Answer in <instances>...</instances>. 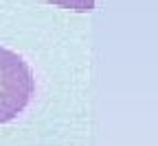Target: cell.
<instances>
[{
  "mask_svg": "<svg viewBox=\"0 0 158 146\" xmlns=\"http://www.w3.org/2000/svg\"><path fill=\"white\" fill-rule=\"evenodd\" d=\"M48 5L55 7H62V9H70V11H79V13H86L94 9V0H46Z\"/></svg>",
  "mask_w": 158,
  "mask_h": 146,
  "instance_id": "2",
  "label": "cell"
},
{
  "mask_svg": "<svg viewBox=\"0 0 158 146\" xmlns=\"http://www.w3.org/2000/svg\"><path fill=\"white\" fill-rule=\"evenodd\" d=\"M35 92V79L27 61L13 50L0 48V124L15 120Z\"/></svg>",
  "mask_w": 158,
  "mask_h": 146,
  "instance_id": "1",
  "label": "cell"
}]
</instances>
